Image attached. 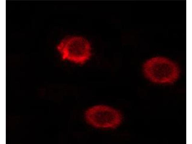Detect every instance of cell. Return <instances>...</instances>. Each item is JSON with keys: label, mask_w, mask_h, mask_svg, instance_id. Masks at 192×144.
Segmentation results:
<instances>
[{"label": "cell", "mask_w": 192, "mask_h": 144, "mask_svg": "<svg viewBox=\"0 0 192 144\" xmlns=\"http://www.w3.org/2000/svg\"><path fill=\"white\" fill-rule=\"evenodd\" d=\"M84 116L87 122L97 128L114 129L121 124L122 114L118 110L104 105H97L88 109Z\"/></svg>", "instance_id": "cell-3"}, {"label": "cell", "mask_w": 192, "mask_h": 144, "mask_svg": "<svg viewBox=\"0 0 192 144\" xmlns=\"http://www.w3.org/2000/svg\"><path fill=\"white\" fill-rule=\"evenodd\" d=\"M57 48L62 60L82 64L90 58L91 48L89 42L80 36H73L62 40Z\"/></svg>", "instance_id": "cell-2"}, {"label": "cell", "mask_w": 192, "mask_h": 144, "mask_svg": "<svg viewBox=\"0 0 192 144\" xmlns=\"http://www.w3.org/2000/svg\"><path fill=\"white\" fill-rule=\"evenodd\" d=\"M144 76L150 81L156 83L170 84L179 77L180 72L174 62L167 58L157 56L147 60L143 66Z\"/></svg>", "instance_id": "cell-1"}]
</instances>
